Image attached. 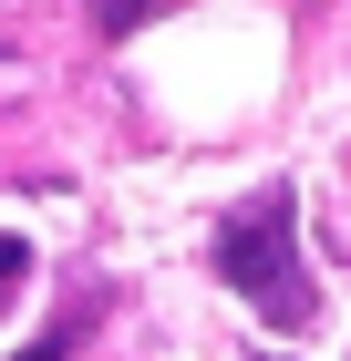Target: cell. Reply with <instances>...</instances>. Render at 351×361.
I'll list each match as a JSON object with an SVG mask.
<instances>
[{"instance_id": "6da1fadb", "label": "cell", "mask_w": 351, "mask_h": 361, "mask_svg": "<svg viewBox=\"0 0 351 361\" xmlns=\"http://www.w3.org/2000/svg\"><path fill=\"white\" fill-rule=\"evenodd\" d=\"M217 279H227L269 331H310V320H321V279L299 258V196L290 186H258L248 207L217 217Z\"/></svg>"}, {"instance_id": "7a4b0ae2", "label": "cell", "mask_w": 351, "mask_h": 361, "mask_svg": "<svg viewBox=\"0 0 351 361\" xmlns=\"http://www.w3.org/2000/svg\"><path fill=\"white\" fill-rule=\"evenodd\" d=\"M21 279H31V248H21V238H11V227H0V310L21 300Z\"/></svg>"}, {"instance_id": "3957f363", "label": "cell", "mask_w": 351, "mask_h": 361, "mask_svg": "<svg viewBox=\"0 0 351 361\" xmlns=\"http://www.w3.org/2000/svg\"><path fill=\"white\" fill-rule=\"evenodd\" d=\"M93 11H104V21H124V0H93Z\"/></svg>"}]
</instances>
